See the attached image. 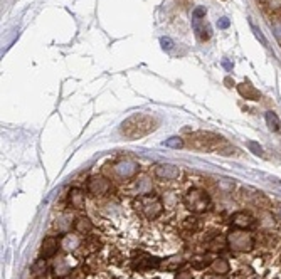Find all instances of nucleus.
Wrapping results in <instances>:
<instances>
[{"label": "nucleus", "mask_w": 281, "mask_h": 279, "mask_svg": "<svg viewBox=\"0 0 281 279\" xmlns=\"http://www.w3.org/2000/svg\"><path fill=\"white\" fill-rule=\"evenodd\" d=\"M248 147H249L251 150H253V153H254V155H263V148H261L257 143H254V142H249V143H248Z\"/></svg>", "instance_id": "26"}, {"label": "nucleus", "mask_w": 281, "mask_h": 279, "mask_svg": "<svg viewBox=\"0 0 281 279\" xmlns=\"http://www.w3.org/2000/svg\"><path fill=\"white\" fill-rule=\"evenodd\" d=\"M238 89H239V95L246 98V100H260V91H257L254 86H251L249 83H243V84H239L238 86Z\"/></svg>", "instance_id": "16"}, {"label": "nucleus", "mask_w": 281, "mask_h": 279, "mask_svg": "<svg viewBox=\"0 0 281 279\" xmlns=\"http://www.w3.org/2000/svg\"><path fill=\"white\" fill-rule=\"evenodd\" d=\"M138 170H140V165L136 164V161H133L131 158H122L111 165V177L125 182V180L128 178H133L136 173H138Z\"/></svg>", "instance_id": "6"}, {"label": "nucleus", "mask_w": 281, "mask_h": 279, "mask_svg": "<svg viewBox=\"0 0 281 279\" xmlns=\"http://www.w3.org/2000/svg\"><path fill=\"white\" fill-rule=\"evenodd\" d=\"M67 202L76 211H81L84 208V203H86V197H84V190L81 189H71L69 194H67Z\"/></svg>", "instance_id": "14"}, {"label": "nucleus", "mask_w": 281, "mask_h": 279, "mask_svg": "<svg viewBox=\"0 0 281 279\" xmlns=\"http://www.w3.org/2000/svg\"><path fill=\"white\" fill-rule=\"evenodd\" d=\"M231 222H232V225L236 229H251L253 225L256 224V220H254V217L251 216L249 212H236L232 216V219H231Z\"/></svg>", "instance_id": "12"}, {"label": "nucleus", "mask_w": 281, "mask_h": 279, "mask_svg": "<svg viewBox=\"0 0 281 279\" xmlns=\"http://www.w3.org/2000/svg\"><path fill=\"white\" fill-rule=\"evenodd\" d=\"M222 143H224V140L209 131H197L191 135V140H189V145L199 150H217Z\"/></svg>", "instance_id": "5"}, {"label": "nucleus", "mask_w": 281, "mask_h": 279, "mask_svg": "<svg viewBox=\"0 0 281 279\" xmlns=\"http://www.w3.org/2000/svg\"><path fill=\"white\" fill-rule=\"evenodd\" d=\"M155 126H157V123H155L152 116L138 113L123 121L122 133L130 140H138L142 136H147L148 133H152L155 130Z\"/></svg>", "instance_id": "1"}, {"label": "nucleus", "mask_w": 281, "mask_h": 279, "mask_svg": "<svg viewBox=\"0 0 281 279\" xmlns=\"http://www.w3.org/2000/svg\"><path fill=\"white\" fill-rule=\"evenodd\" d=\"M175 279H194V276H192L191 271H180V272L177 271Z\"/></svg>", "instance_id": "25"}, {"label": "nucleus", "mask_w": 281, "mask_h": 279, "mask_svg": "<svg viewBox=\"0 0 281 279\" xmlns=\"http://www.w3.org/2000/svg\"><path fill=\"white\" fill-rule=\"evenodd\" d=\"M59 241H61V249L67 254L74 252L76 249L81 247V244H83L81 237H79L78 234H71V232H66Z\"/></svg>", "instance_id": "11"}, {"label": "nucleus", "mask_w": 281, "mask_h": 279, "mask_svg": "<svg viewBox=\"0 0 281 279\" xmlns=\"http://www.w3.org/2000/svg\"><path fill=\"white\" fill-rule=\"evenodd\" d=\"M71 227H74V220H73V217L69 216V214H62V216L59 217V220L56 222V229L59 230V232H66L69 230Z\"/></svg>", "instance_id": "19"}, {"label": "nucleus", "mask_w": 281, "mask_h": 279, "mask_svg": "<svg viewBox=\"0 0 281 279\" xmlns=\"http://www.w3.org/2000/svg\"><path fill=\"white\" fill-rule=\"evenodd\" d=\"M183 264H185V261H183L182 255L174 254V255H170V258L163 259L162 266H160V267L165 269V271H179V267H182Z\"/></svg>", "instance_id": "15"}, {"label": "nucleus", "mask_w": 281, "mask_h": 279, "mask_svg": "<svg viewBox=\"0 0 281 279\" xmlns=\"http://www.w3.org/2000/svg\"><path fill=\"white\" fill-rule=\"evenodd\" d=\"M226 237H227V247L234 252H249L253 251L256 244V237L246 229H234Z\"/></svg>", "instance_id": "3"}, {"label": "nucleus", "mask_w": 281, "mask_h": 279, "mask_svg": "<svg viewBox=\"0 0 281 279\" xmlns=\"http://www.w3.org/2000/svg\"><path fill=\"white\" fill-rule=\"evenodd\" d=\"M183 145H185V143L182 142V138H177V136L170 138V140L165 142V147H170V148H182Z\"/></svg>", "instance_id": "24"}, {"label": "nucleus", "mask_w": 281, "mask_h": 279, "mask_svg": "<svg viewBox=\"0 0 281 279\" xmlns=\"http://www.w3.org/2000/svg\"><path fill=\"white\" fill-rule=\"evenodd\" d=\"M210 269L214 271V274H221V276H226L227 272L231 271V264H229L226 259H222V258H216L214 261H212V264H210Z\"/></svg>", "instance_id": "17"}, {"label": "nucleus", "mask_w": 281, "mask_h": 279, "mask_svg": "<svg viewBox=\"0 0 281 279\" xmlns=\"http://www.w3.org/2000/svg\"><path fill=\"white\" fill-rule=\"evenodd\" d=\"M155 279H158V277H155Z\"/></svg>", "instance_id": "29"}, {"label": "nucleus", "mask_w": 281, "mask_h": 279, "mask_svg": "<svg viewBox=\"0 0 281 279\" xmlns=\"http://www.w3.org/2000/svg\"><path fill=\"white\" fill-rule=\"evenodd\" d=\"M266 123H268L269 130H271V131H278L279 126H281L276 113H273V111H268V113H266Z\"/></svg>", "instance_id": "23"}, {"label": "nucleus", "mask_w": 281, "mask_h": 279, "mask_svg": "<svg viewBox=\"0 0 281 279\" xmlns=\"http://www.w3.org/2000/svg\"><path fill=\"white\" fill-rule=\"evenodd\" d=\"M212 261L214 259H210V255L205 254V255H197V258H194L191 261V264H192L194 269H204V267H210Z\"/></svg>", "instance_id": "20"}, {"label": "nucleus", "mask_w": 281, "mask_h": 279, "mask_svg": "<svg viewBox=\"0 0 281 279\" xmlns=\"http://www.w3.org/2000/svg\"><path fill=\"white\" fill-rule=\"evenodd\" d=\"M205 279H226V277L221 276V274H214V276H209V277H205Z\"/></svg>", "instance_id": "27"}, {"label": "nucleus", "mask_w": 281, "mask_h": 279, "mask_svg": "<svg viewBox=\"0 0 281 279\" xmlns=\"http://www.w3.org/2000/svg\"><path fill=\"white\" fill-rule=\"evenodd\" d=\"M260 2H266V0H260Z\"/></svg>", "instance_id": "28"}, {"label": "nucleus", "mask_w": 281, "mask_h": 279, "mask_svg": "<svg viewBox=\"0 0 281 279\" xmlns=\"http://www.w3.org/2000/svg\"><path fill=\"white\" fill-rule=\"evenodd\" d=\"M74 230L78 234H89L93 230V222L88 219V217H78L74 220Z\"/></svg>", "instance_id": "18"}, {"label": "nucleus", "mask_w": 281, "mask_h": 279, "mask_svg": "<svg viewBox=\"0 0 281 279\" xmlns=\"http://www.w3.org/2000/svg\"><path fill=\"white\" fill-rule=\"evenodd\" d=\"M32 274L36 276V277H41V276H44L45 272H48V263H45V259H39V261H36V263L32 264Z\"/></svg>", "instance_id": "22"}, {"label": "nucleus", "mask_w": 281, "mask_h": 279, "mask_svg": "<svg viewBox=\"0 0 281 279\" xmlns=\"http://www.w3.org/2000/svg\"><path fill=\"white\" fill-rule=\"evenodd\" d=\"M131 266L136 271H150L162 266V261L147 252H138V258H133V261H131Z\"/></svg>", "instance_id": "8"}, {"label": "nucleus", "mask_w": 281, "mask_h": 279, "mask_svg": "<svg viewBox=\"0 0 281 279\" xmlns=\"http://www.w3.org/2000/svg\"><path fill=\"white\" fill-rule=\"evenodd\" d=\"M183 203L191 212L194 214H202L205 211H209L210 207V197L205 190L194 187L191 189L183 197Z\"/></svg>", "instance_id": "4"}, {"label": "nucleus", "mask_w": 281, "mask_h": 279, "mask_svg": "<svg viewBox=\"0 0 281 279\" xmlns=\"http://www.w3.org/2000/svg\"><path fill=\"white\" fill-rule=\"evenodd\" d=\"M133 207L138 211L145 219L155 220L162 216L163 212V200L162 197L157 195L155 192H148V194L138 195V199H135Z\"/></svg>", "instance_id": "2"}, {"label": "nucleus", "mask_w": 281, "mask_h": 279, "mask_svg": "<svg viewBox=\"0 0 281 279\" xmlns=\"http://www.w3.org/2000/svg\"><path fill=\"white\" fill-rule=\"evenodd\" d=\"M61 247V241L57 239V237H45V239L42 241V246H41V251H39V255H41V259H51L54 258V255L57 254V251H59Z\"/></svg>", "instance_id": "10"}, {"label": "nucleus", "mask_w": 281, "mask_h": 279, "mask_svg": "<svg viewBox=\"0 0 281 279\" xmlns=\"http://www.w3.org/2000/svg\"><path fill=\"white\" fill-rule=\"evenodd\" d=\"M180 175L179 167L175 165H158L155 168V177L160 180H177Z\"/></svg>", "instance_id": "13"}, {"label": "nucleus", "mask_w": 281, "mask_h": 279, "mask_svg": "<svg viewBox=\"0 0 281 279\" xmlns=\"http://www.w3.org/2000/svg\"><path fill=\"white\" fill-rule=\"evenodd\" d=\"M74 266H76V261H74L69 254L59 255L53 264V274L56 277H66L67 274H71Z\"/></svg>", "instance_id": "9"}, {"label": "nucleus", "mask_w": 281, "mask_h": 279, "mask_svg": "<svg viewBox=\"0 0 281 279\" xmlns=\"http://www.w3.org/2000/svg\"><path fill=\"white\" fill-rule=\"evenodd\" d=\"M182 227H183V230H187L189 234H196V232L200 229V222L196 217H187L185 220H183Z\"/></svg>", "instance_id": "21"}, {"label": "nucleus", "mask_w": 281, "mask_h": 279, "mask_svg": "<svg viewBox=\"0 0 281 279\" xmlns=\"http://www.w3.org/2000/svg\"><path fill=\"white\" fill-rule=\"evenodd\" d=\"M113 185H111V178L103 177V175H95L88 180V185H86V190L88 194L93 197H105L111 192Z\"/></svg>", "instance_id": "7"}]
</instances>
